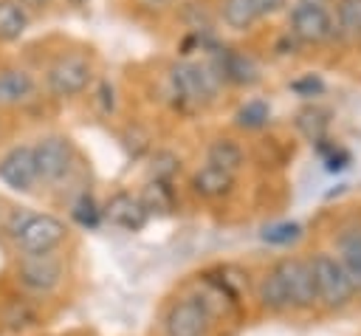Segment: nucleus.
Wrapping results in <instances>:
<instances>
[{"instance_id":"nucleus-1","label":"nucleus","mask_w":361,"mask_h":336,"mask_svg":"<svg viewBox=\"0 0 361 336\" xmlns=\"http://www.w3.org/2000/svg\"><path fill=\"white\" fill-rule=\"evenodd\" d=\"M6 232L14 237L23 254H54L68 240V226L56 215L45 212H14Z\"/></svg>"},{"instance_id":"nucleus-2","label":"nucleus","mask_w":361,"mask_h":336,"mask_svg":"<svg viewBox=\"0 0 361 336\" xmlns=\"http://www.w3.org/2000/svg\"><path fill=\"white\" fill-rule=\"evenodd\" d=\"M169 85H172V93L178 96V102L183 107H200L217 96L220 79L214 76V71L209 65L183 59V62H175L169 68Z\"/></svg>"},{"instance_id":"nucleus-3","label":"nucleus","mask_w":361,"mask_h":336,"mask_svg":"<svg viewBox=\"0 0 361 336\" xmlns=\"http://www.w3.org/2000/svg\"><path fill=\"white\" fill-rule=\"evenodd\" d=\"M310 263V274H313V288H316V302H322L324 308H344L353 302L355 288L347 277V271L341 268L338 257L322 251L316 254Z\"/></svg>"},{"instance_id":"nucleus-4","label":"nucleus","mask_w":361,"mask_h":336,"mask_svg":"<svg viewBox=\"0 0 361 336\" xmlns=\"http://www.w3.org/2000/svg\"><path fill=\"white\" fill-rule=\"evenodd\" d=\"M93 85V65L85 54H59L45 68V88L56 99L82 96Z\"/></svg>"},{"instance_id":"nucleus-5","label":"nucleus","mask_w":361,"mask_h":336,"mask_svg":"<svg viewBox=\"0 0 361 336\" xmlns=\"http://www.w3.org/2000/svg\"><path fill=\"white\" fill-rule=\"evenodd\" d=\"M34 150V164H37V178L39 184H59L71 175L76 164V147L68 136L62 133H48L31 144Z\"/></svg>"},{"instance_id":"nucleus-6","label":"nucleus","mask_w":361,"mask_h":336,"mask_svg":"<svg viewBox=\"0 0 361 336\" xmlns=\"http://www.w3.org/2000/svg\"><path fill=\"white\" fill-rule=\"evenodd\" d=\"M271 274L279 282L288 311H307L316 305V288H313V274L307 260L285 257L271 268Z\"/></svg>"},{"instance_id":"nucleus-7","label":"nucleus","mask_w":361,"mask_h":336,"mask_svg":"<svg viewBox=\"0 0 361 336\" xmlns=\"http://www.w3.org/2000/svg\"><path fill=\"white\" fill-rule=\"evenodd\" d=\"M288 25H290L288 34L296 42H307V45L327 42L336 31L330 11L324 6H313V3H293V8L288 11Z\"/></svg>"},{"instance_id":"nucleus-8","label":"nucleus","mask_w":361,"mask_h":336,"mask_svg":"<svg viewBox=\"0 0 361 336\" xmlns=\"http://www.w3.org/2000/svg\"><path fill=\"white\" fill-rule=\"evenodd\" d=\"M212 325V313L203 296H183L169 305L164 316L166 336H206Z\"/></svg>"},{"instance_id":"nucleus-9","label":"nucleus","mask_w":361,"mask_h":336,"mask_svg":"<svg viewBox=\"0 0 361 336\" xmlns=\"http://www.w3.org/2000/svg\"><path fill=\"white\" fill-rule=\"evenodd\" d=\"M14 280L34 294H48L62 282V260L54 254H23Z\"/></svg>"},{"instance_id":"nucleus-10","label":"nucleus","mask_w":361,"mask_h":336,"mask_svg":"<svg viewBox=\"0 0 361 336\" xmlns=\"http://www.w3.org/2000/svg\"><path fill=\"white\" fill-rule=\"evenodd\" d=\"M209 68L214 71V76L228 85H240V88H251L259 82V65L240 48H214Z\"/></svg>"},{"instance_id":"nucleus-11","label":"nucleus","mask_w":361,"mask_h":336,"mask_svg":"<svg viewBox=\"0 0 361 336\" xmlns=\"http://www.w3.org/2000/svg\"><path fill=\"white\" fill-rule=\"evenodd\" d=\"M0 181L14 192H31L39 184L31 144H14L0 155Z\"/></svg>"},{"instance_id":"nucleus-12","label":"nucleus","mask_w":361,"mask_h":336,"mask_svg":"<svg viewBox=\"0 0 361 336\" xmlns=\"http://www.w3.org/2000/svg\"><path fill=\"white\" fill-rule=\"evenodd\" d=\"M102 217L110 220L113 226L124 229V232H141L147 226V220H149V215L141 206L138 195H130V192L110 195V200L102 206Z\"/></svg>"},{"instance_id":"nucleus-13","label":"nucleus","mask_w":361,"mask_h":336,"mask_svg":"<svg viewBox=\"0 0 361 336\" xmlns=\"http://www.w3.org/2000/svg\"><path fill=\"white\" fill-rule=\"evenodd\" d=\"M37 99V79L20 65H0V107H20Z\"/></svg>"},{"instance_id":"nucleus-14","label":"nucleus","mask_w":361,"mask_h":336,"mask_svg":"<svg viewBox=\"0 0 361 336\" xmlns=\"http://www.w3.org/2000/svg\"><path fill=\"white\" fill-rule=\"evenodd\" d=\"M234 189V175L220 169V167H212V164H203L195 175H192V192L206 198V200H217L223 195H228Z\"/></svg>"},{"instance_id":"nucleus-15","label":"nucleus","mask_w":361,"mask_h":336,"mask_svg":"<svg viewBox=\"0 0 361 336\" xmlns=\"http://www.w3.org/2000/svg\"><path fill=\"white\" fill-rule=\"evenodd\" d=\"M31 25V14L20 0H0V45L17 42Z\"/></svg>"},{"instance_id":"nucleus-16","label":"nucleus","mask_w":361,"mask_h":336,"mask_svg":"<svg viewBox=\"0 0 361 336\" xmlns=\"http://www.w3.org/2000/svg\"><path fill=\"white\" fill-rule=\"evenodd\" d=\"M338 263L347 271L355 291H361V229H347L338 234Z\"/></svg>"},{"instance_id":"nucleus-17","label":"nucleus","mask_w":361,"mask_h":336,"mask_svg":"<svg viewBox=\"0 0 361 336\" xmlns=\"http://www.w3.org/2000/svg\"><path fill=\"white\" fill-rule=\"evenodd\" d=\"M327 127H330V110H324V107H319V104H307V107H302V110L296 113V130H299L310 144L327 138Z\"/></svg>"},{"instance_id":"nucleus-18","label":"nucleus","mask_w":361,"mask_h":336,"mask_svg":"<svg viewBox=\"0 0 361 336\" xmlns=\"http://www.w3.org/2000/svg\"><path fill=\"white\" fill-rule=\"evenodd\" d=\"M206 164L220 167V169L234 175L243 167V147L237 141H231V138H214L209 144V150H206Z\"/></svg>"},{"instance_id":"nucleus-19","label":"nucleus","mask_w":361,"mask_h":336,"mask_svg":"<svg viewBox=\"0 0 361 336\" xmlns=\"http://www.w3.org/2000/svg\"><path fill=\"white\" fill-rule=\"evenodd\" d=\"M220 20L231 31H251L259 17L251 0H220Z\"/></svg>"},{"instance_id":"nucleus-20","label":"nucleus","mask_w":361,"mask_h":336,"mask_svg":"<svg viewBox=\"0 0 361 336\" xmlns=\"http://www.w3.org/2000/svg\"><path fill=\"white\" fill-rule=\"evenodd\" d=\"M138 200L147 209V215H166L175 209V195L166 181H149L144 192L138 195Z\"/></svg>"},{"instance_id":"nucleus-21","label":"nucleus","mask_w":361,"mask_h":336,"mask_svg":"<svg viewBox=\"0 0 361 336\" xmlns=\"http://www.w3.org/2000/svg\"><path fill=\"white\" fill-rule=\"evenodd\" d=\"M333 25L347 40H358L361 42V0H338L336 3V23Z\"/></svg>"},{"instance_id":"nucleus-22","label":"nucleus","mask_w":361,"mask_h":336,"mask_svg":"<svg viewBox=\"0 0 361 336\" xmlns=\"http://www.w3.org/2000/svg\"><path fill=\"white\" fill-rule=\"evenodd\" d=\"M268 119H271V104L265 99H248L234 113V124L243 130H262Z\"/></svg>"},{"instance_id":"nucleus-23","label":"nucleus","mask_w":361,"mask_h":336,"mask_svg":"<svg viewBox=\"0 0 361 336\" xmlns=\"http://www.w3.org/2000/svg\"><path fill=\"white\" fill-rule=\"evenodd\" d=\"M313 147H316V152L322 155V164H324L327 172H344V169L353 164L350 150L341 147V144H336V141H330V138H322V141H316Z\"/></svg>"},{"instance_id":"nucleus-24","label":"nucleus","mask_w":361,"mask_h":336,"mask_svg":"<svg viewBox=\"0 0 361 336\" xmlns=\"http://www.w3.org/2000/svg\"><path fill=\"white\" fill-rule=\"evenodd\" d=\"M71 217H73L79 226H85V229H99V223L104 220V217H102V206H99L96 198L87 195V192H82V195L73 200Z\"/></svg>"},{"instance_id":"nucleus-25","label":"nucleus","mask_w":361,"mask_h":336,"mask_svg":"<svg viewBox=\"0 0 361 336\" xmlns=\"http://www.w3.org/2000/svg\"><path fill=\"white\" fill-rule=\"evenodd\" d=\"M262 243L268 246H290L302 237V226L296 220H279V223H271L262 229Z\"/></svg>"},{"instance_id":"nucleus-26","label":"nucleus","mask_w":361,"mask_h":336,"mask_svg":"<svg viewBox=\"0 0 361 336\" xmlns=\"http://www.w3.org/2000/svg\"><path fill=\"white\" fill-rule=\"evenodd\" d=\"M299 99H316L324 93V79L319 73H302L288 85Z\"/></svg>"},{"instance_id":"nucleus-27","label":"nucleus","mask_w":361,"mask_h":336,"mask_svg":"<svg viewBox=\"0 0 361 336\" xmlns=\"http://www.w3.org/2000/svg\"><path fill=\"white\" fill-rule=\"evenodd\" d=\"M155 161H158V167H152V175H155V181H166L169 184V178L178 172V158L172 155V152H158L155 155Z\"/></svg>"},{"instance_id":"nucleus-28","label":"nucleus","mask_w":361,"mask_h":336,"mask_svg":"<svg viewBox=\"0 0 361 336\" xmlns=\"http://www.w3.org/2000/svg\"><path fill=\"white\" fill-rule=\"evenodd\" d=\"M251 6L257 11V17L262 20V17H271V14L282 11L285 8V0H251Z\"/></svg>"},{"instance_id":"nucleus-29","label":"nucleus","mask_w":361,"mask_h":336,"mask_svg":"<svg viewBox=\"0 0 361 336\" xmlns=\"http://www.w3.org/2000/svg\"><path fill=\"white\" fill-rule=\"evenodd\" d=\"M113 93H116V90H113V85H110V82H102V85H99V99L104 102V107H102L104 113H110V110L116 107V99H113Z\"/></svg>"},{"instance_id":"nucleus-30","label":"nucleus","mask_w":361,"mask_h":336,"mask_svg":"<svg viewBox=\"0 0 361 336\" xmlns=\"http://www.w3.org/2000/svg\"><path fill=\"white\" fill-rule=\"evenodd\" d=\"M296 3H313V6H324V8H327L330 0H296Z\"/></svg>"},{"instance_id":"nucleus-31","label":"nucleus","mask_w":361,"mask_h":336,"mask_svg":"<svg viewBox=\"0 0 361 336\" xmlns=\"http://www.w3.org/2000/svg\"><path fill=\"white\" fill-rule=\"evenodd\" d=\"M147 3H166V0H147Z\"/></svg>"},{"instance_id":"nucleus-32","label":"nucleus","mask_w":361,"mask_h":336,"mask_svg":"<svg viewBox=\"0 0 361 336\" xmlns=\"http://www.w3.org/2000/svg\"><path fill=\"white\" fill-rule=\"evenodd\" d=\"M79 3H85V0H79Z\"/></svg>"}]
</instances>
